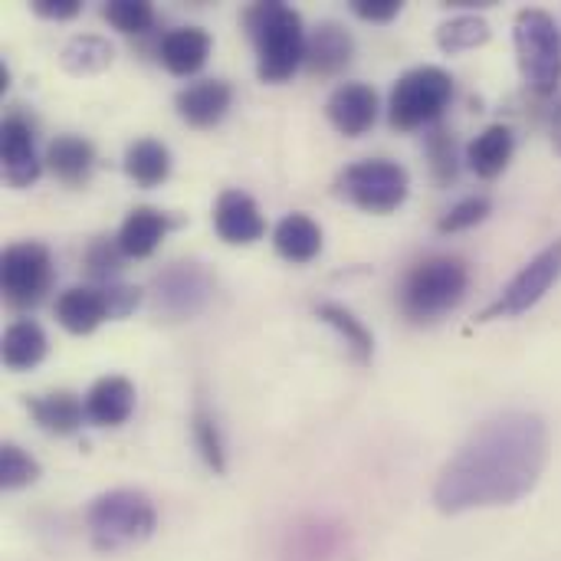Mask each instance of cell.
I'll return each mask as SVG.
<instances>
[{
    "label": "cell",
    "instance_id": "obj_1",
    "mask_svg": "<svg viewBox=\"0 0 561 561\" xmlns=\"http://www.w3.org/2000/svg\"><path fill=\"white\" fill-rule=\"evenodd\" d=\"M552 434L536 411H503L483 421L434 480V506L444 516L523 503L542 480Z\"/></svg>",
    "mask_w": 561,
    "mask_h": 561
},
{
    "label": "cell",
    "instance_id": "obj_2",
    "mask_svg": "<svg viewBox=\"0 0 561 561\" xmlns=\"http://www.w3.org/2000/svg\"><path fill=\"white\" fill-rule=\"evenodd\" d=\"M243 26L256 53V76L279 85L306 66V26L299 10L283 0H260L243 10Z\"/></svg>",
    "mask_w": 561,
    "mask_h": 561
},
{
    "label": "cell",
    "instance_id": "obj_3",
    "mask_svg": "<svg viewBox=\"0 0 561 561\" xmlns=\"http://www.w3.org/2000/svg\"><path fill=\"white\" fill-rule=\"evenodd\" d=\"M470 289V266L460 256L450 253H437V256H424L417 260L398 289V306L401 316L414 325H431L437 319H444L447 312H454Z\"/></svg>",
    "mask_w": 561,
    "mask_h": 561
},
{
    "label": "cell",
    "instance_id": "obj_4",
    "mask_svg": "<svg viewBox=\"0 0 561 561\" xmlns=\"http://www.w3.org/2000/svg\"><path fill=\"white\" fill-rule=\"evenodd\" d=\"M89 546L102 556H118L148 542L158 529V510L141 490H108L85 513Z\"/></svg>",
    "mask_w": 561,
    "mask_h": 561
},
{
    "label": "cell",
    "instance_id": "obj_5",
    "mask_svg": "<svg viewBox=\"0 0 561 561\" xmlns=\"http://www.w3.org/2000/svg\"><path fill=\"white\" fill-rule=\"evenodd\" d=\"M516 59L526 85L536 95H552L561 85V30L542 7H523L513 23Z\"/></svg>",
    "mask_w": 561,
    "mask_h": 561
},
{
    "label": "cell",
    "instance_id": "obj_6",
    "mask_svg": "<svg viewBox=\"0 0 561 561\" xmlns=\"http://www.w3.org/2000/svg\"><path fill=\"white\" fill-rule=\"evenodd\" d=\"M454 99V76L440 66H417L404 72L388 95V122L398 131L434 125Z\"/></svg>",
    "mask_w": 561,
    "mask_h": 561
},
{
    "label": "cell",
    "instance_id": "obj_7",
    "mask_svg": "<svg viewBox=\"0 0 561 561\" xmlns=\"http://www.w3.org/2000/svg\"><path fill=\"white\" fill-rule=\"evenodd\" d=\"M339 194L365 214H391L411 194V174L391 158H365L348 164L339 181Z\"/></svg>",
    "mask_w": 561,
    "mask_h": 561
},
{
    "label": "cell",
    "instance_id": "obj_8",
    "mask_svg": "<svg viewBox=\"0 0 561 561\" xmlns=\"http://www.w3.org/2000/svg\"><path fill=\"white\" fill-rule=\"evenodd\" d=\"M217 293V279L214 273L197 263V260H181L164 266L154 283H151V302L154 312L164 316L168 322H187L197 319Z\"/></svg>",
    "mask_w": 561,
    "mask_h": 561
},
{
    "label": "cell",
    "instance_id": "obj_9",
    "mask_svg": "<svg viewBox=\"0 0 561 561\" xmlns=\"http://www.w3.org/2000/svg\"><path fill=\"white\" fill-rule=\"evenodd\" d=\"M561 279V237L552 240L546 250H539L503 289L500 296L480 312V322H500V319H519L529 309H536L549 289Z\"/></svg>",
    "mask_w": 561,
    "mask_h": 561
},
{
    "label": "cell",
    "instance_id": "obj_10",
    "mask_svg": "<svg viewBox=\"0 0 561 561\" xmlns=\"http://www.w3.org/2000/svg\"><path fill=\"white\" fill-rule=\"evenodd\" d=\"M53 283L49 247L36 240L10 243L0 256V289L13 309H36Z\"/></svg>",
    "mask_w": 561,
    "mask_h": 561
},
{
    "label": "cell",
    "instance_id": "obj_11",
    "mask_svg": "<svg viewBox=\"0 0 561 561\" xmlns=\"http://www.w3.org/2000/svg\"><path fill=\"white\" fill-rule=\"evenodd\" d=\"M348 552V533L329 516H302L289 523L279 542V561H342Z\"/></svg>",
    "mask_w": 561,
    "mask_h": 561
},
{
    "label": "cell",
    "instance_id": "obj_12",
    "mask_svg": "<svg viewBox=\"0 0 561 561\" xmlns=\"http://www.w3.org/2000/svg\"><path fill=\"white\" fill-rule=\"evenodd\" d=\"M0 161H3V178L10 187H30L39 181L43 161L36 154L33 125L20 112L7 115L0 125Z\"/></svg>",
    "mask_w": 561,
    "mask_h": 561
},
{
    "label": "cell",
    "instance_id": "obj_13",
    "mask_svg": "<svg viewBox=\"0 0 561 561\" xmlns=\"http://www.w3.org/2000/svg\"><path fill=\"white\" fill-rule=\"evenodd\" d=\"M214 230L230 247H250V243L263 240L266 217L260 214V204L247 191L230 187L214 204Z\"/></svg>",
    "mask_w": 561,
    "mask_h": 561
},
{
    "label": "cell",
    "instance_id": "obj_14",
    "mask_svg": "<svg viewBox=\"0 0 561 561\" xmlns=\"http://www.w3.org/2000/svg\"><path fill=\"white\" fill-rule=\"evenodd\" d=\"M325 115L332 128L345 138H362L378 122V92L365 82H342L329 102Z\"/></svg>",
    "mask_w": 561,
    "mask_h": 561
},
{
    "label": "cell",
    "instance_id": "obj_15",
    "mask_svg": "<svg viewBox=\"0 0 561 561\" xmlns=\"http://www.w3.org/2000/svg\"><path fill=\"white\" fill-rule=\"evenodd\" d=\"M112 319L115 312L108 286H72L56 299V322L72 335H89Z\"/></svg>",
    "mask_w": 561,
    "mask_h": 561
},
{
    "label": "cell",
    "instance_id": "obj_16",
    "mask_svg": "<svg viewBox=\"0 0 561 561\" xmlns=\"http://www.w3.org/2000/svg\"><path fill=\"white\" fill-rule=\"evenodd\" d=\"M230 102H233V89L224 79H201L194 85H184L174 95V108L191 128L220 125L224 115L230 112Z\"/></svg>",
    "mask_w": 561,
    "mask_h": 561
},
{
    "label": "cell",
    "instance_id": "obj_17",
    "mask_svg": "<svg viewBox=\"0 0 561 561\" xmlns=\"http://www.w3.org/2000/svg\"><path fill=\"white\" fill-rule=\"evenodd\" d=\"M352 56H355V39L335 20L319 23L306 43V69L312 76H322V79L342 76L352 66Z\"/></svg>",
    "mask_w": 561,
    "mask_h": 561
},
{
    "label": "cell",
    "instance_id": "obj_18",
    "mask_svg": "<svg viewBox=\"0 0 561 561\" xmlns=\"http://www.w3.org/2000/svg\"><path fill=\"white\" fill-rule=\"evenodd\" d=\"M135 411V385L122 375L99 378L85 394V414L95 427H122Z\"/></svg>",
    "mask_w": 561,
    "mask_h": 561
},
{
    "label": "cell",
    "instance_id": "obj_19",
    "mask_svg": "<svg viewBox=\"0 0 561 561\" xmlns=\"http://www.w3.org/2000/svg\"><path fill=\"white\" fill-rule=\"evenodd\" d=\"M210 56V33L201 26H178L171 33H164L161 46H158V59L171 76H194L204 69Z\"/></svg>",
    "mask_w": 561,
    "mask_h": 561
},
{
    "label": "cell",
    "instance_id": "obj_20",
    "mask_svg": "<svg viewBox=\"0 0 561 561\" xmlns=\"http://www.w3.org/2000/svg\"><path fill=\"white\" fill-rule=\"evenodd\" d=\"M46 168L66 187H85L95 171V148L82 135H59L46 148Z\"/></svg>",
    "mask_w": 561,
    "mask_h": 561
},
{
    "label": "cell",
    "instance_id": "obj_21",
    "mask_svg": "<svg viewBox=\"0 0 561 561\" xmlns=\"http://www.w3.org/2000/svg\"><path fill=\"white\" fill-rule=\"evenodd\" d=\"M171 220L158 207H135L118 227V247L128 260H148L168 237Z\"/></svg>",
    "mask_w": 561,
    "mask_h": 561
},
{
    "label": "cell",
    "instance_id": "obj_22",
    "mask_svg": "<svg viewBox=\"0 0 561 561\" xmlns=\"http://www.w3.org/2000/svg\"><path fill=\"white\" fill-rule=\"evenodd\" d=\"M513 154H516V135H513L510 125H500V122H496V125L483 128V131L470 141V148H467V164H470V171H473L477 178L493 181V178H500V174L510 168Z\"/></svg>",
    "mask_w": 561,
    "mask_h": 561
},
{
    "label": "cell",
    "instance_id": "obj_23",
    "mask_svg": "<svg viewBox=\"0 0 561 561\" xmlns=\"http://www.w3.org/2000/svg\"><path fill=\"white\" fill-rule=\"evenodd\" d=\"M273 247L286 263L306 266L322 253V227L309 214H286L273 230Z\"/></svg>",
    "mask_w": 561,
    "mask_h": 561
},
{
    "label": "cell",
    "instance_id": "obj_24",
    "mask_svg": "<svg viewBox=\"0 0 561 561\" xmlns=\"http://www.w3.org/2000/svg\"><path fill=\"white\" fill-rule=\"evenodd\" d=\"M26 411L36 421V427L46 431V434H53V437L76 434L82 427V421L89 417L85 414V404L72 391H53V394L30 398L26 401Z\"/></svg>",
    "mask_w": 561,
    "mask_h": 561
},
{
    "label": "cell",
    "instance_id": "obj_25",
    "mask_svg": "<svg viewBox=\"0 0 561 561\" xmlns=\"http://www.w3.org/2000/svg\"><path fill=\"white\" fill-rule=\"evenodd\" d=\"M316 319L325 322L345 342V348L352 352V358L358 365H371V358H375V335H371V329L352 309H345L342 302H319L316 306Z\"/></svg>",
    "mask_w": 561,
    "mask_h": 561
},
{
    "label": "cell",
    "instance_id": "obj_26",
    "mask_svg": "<svg viewBox=\"0 0 561 561\" xmlns=\"http://www.w3.org/2000/svg\"><path fill=\"white\" fill-rule=\"evenodd\" d=\"M46 332L33 322V319H20L13 325H7L0 352H3V365L10 371H30L46 358Z\"/></svg>",
    "mask_w": 561,
    "mask_h": 561
},
{
    "label": "cell",
    "instance_id": "obj_27",
    "mask_svg": "<svg viewBox=\"0 0 561 561\" xmlns=\"http://www.w3.org/2000/svg\"><path fill=\"white\" fill-rule=\"evenodd\" d=\"M125 174L138 187H158L171 174V151L158 138H138L125 151Z\"/></svg>",
    "mask_w": 561,
    "mask_h": 561
},
{
    "label": "cell",
    "instance_id": "obj_28",
    "mask_svg": "<svg viewBox=\"0 0 561 561\" xmlns=\"http://www.w3.org/2000/svg\"><path fill=\"white\" fill-rule=\"evenodd\" d=\"M115 59V49L105 36H95V33H82V36H72L62 53H59V66L69 72V76H95L102 69H108Z\"/></svg>",
    "mask_w": 561,
    "mask_h": 561
},
{
    "label": "cell",
    "instance_id": "obj_29",
    "mask_svg": "<svg viewBox=\"0 0 561 561\" xmlns=\"http://www.w3.org/2000/svg\"><path fill=\"white\" fill-rule=\"evenodd\" d=\"M191 434H194V447L201 454V460L207 463V470H214L217 477L227 473V447H224V434L217 424V414L207 408V401H197L191 411Z\"/></svg>",
    "mask_w": 561,
    "mask_h": 561
},
{
    "label": "cell",
    "instance_id": "obj_30",
    "mask_svg": "<svg viewBox=\"0 0 561 561\" xmlns=\"http://www.w3.org/2000/svg\"><path fill=\"white\" fill-rule=\"evenodd\" d=\"M490 39V23L477 13H463V16H454L447 23L437 26V46L447 53V56H457V53H467V49H477Z\"/></svg>",
    "mask_w": 561,
    "mask_h": 561
},
{
    "label": "cell",
    "instance_id": "obj_31",
    "mask_svg": "<svg viewBox=\"0 0 561 561\" xmlns=\"http://www.w3.org/2000/svg\"><path fill=\"white\" fill-rule=\"evenodd\" d=\"M427 161H431V174L437 184H454L457 174H460V145L454 138V131L447 128H437L431 138H427Z\"/></svg>",
    "mask_w": 561,
    "mask_h": 561
},
{
    "label": "cell",
    "instance_id": "obj_32",
    "mask_svg": "<svg viewBox=\"0 0 561 561\" xmlns=\"http://www.w3.org/2000/svg\"><path fill=\"white\" fill-rule=\"evenodd\" d=\"M39 480V463L16 444H3L0 447V486L7 493L13 490H26Z\"/></svg>",
    "mask_w": 561,
    "mask_h": 561
},
{
    "label": "cell",
    "instance_id": "obj_33",
    "mask_svg": "<svg viewBox=\"0 0 561 561\" xmlns=\"http://www.w3.org/2000/svg\"><path fill=\"white\" fill-rule=\"evenodd\" d=\"M102 16L125 36H138L148 33L154 23V7L148 0H108Z\"/></svg>",
    "mask_w": 561,
    "mask_h": 561
},
{
    "label": "cell",
    "instance_id": "obj_34",
    "mask_svg": "<svg viewBox=\"0 0 561 561\" xmlns=\"http://www.w3.org/2000/svg\"><path fill=\"white\" fill-rule=\"evenodd\" d=\"M128 256L122 253V247H118V240H95L89 250H85V273L95 279V283H102V286H108V283H115V276L122 273V263H125Z\"/></svg>",
    "mask_w": 561,
    "mask_h": 561
},
{
    "label": "cell",
    "instance_id": "obj_35",
    "mask_svg": "<svg viewBox=\"0 0 561 561\" xmlns=\"http://www.w3.org/2000/svg\"><path fill=\"white\" fill-rule=\"evenodd\" d=\"M490 210H493V204H490V197H486V194L463 197V201H457V204H454V207L437 220V230H440V233H460V230H470V227L483 224V220L490 217Z\"/></svg>",
    "mask_w": 561,
    "mask_h": 561
},
{
    "label": "cell",
    "instance_id": "obj_36",
    "mask_svg": "<svg viewBox=\"0 0 561 561\" xmlns=\"http://www.w3.org/2000/svg\"><path fill=\"white\" fill-rule=\"evenodd\" d=\"M404 10L401 0H352V13L368 23H388Z\"/></svg>",
    "mask_w": 561,
    "mask_h": 561
},
{
    "label": "cell",
    "instance_id": "obj_37",
    "mask_svg": "<svg viewBox=\"0 0 561 561\" xmlns=\"http://www.w3.org/2000/svg\"><path fill=\"white\" fill-rule=\"evenodd\" d=\"M82 10V0H33V13L43 20H72Z\"/></svg>",
    "mask_w": 561,
    "mask_h": 561
},
{
    "label": "cell",
    "instance_id": "obj_38",
    "mask_svg": "<svg viewBox=\"0 0 561 561\" xmlns=\"http://www.w3.org/2000/svg\"><path fill=\"white\" fill-rule=\"evenodd\" d=\"M552 138H556V148H559L561 154V102L556 105V112H552Z\"/></svg>",
    "mask_w": 561,
    "mask_h": 561
},
{
    "label": "cell",
    "instance_id": "obj_39",
    "mask_svg": "<svg viewBox=\"0 0 561 561\" xmlns=\"http://www.w3.org/2000/svg\"><path fill=\"white\" fill-rule=\"evenodd\" d=\"M447 7H490L496 0H444Z\"/></svg>",
    "mask_w": 561,
    "mask_h": 561
},
{
    "label": "cell",
    "instance_id": "obj_40",
    "mask_svg": "<svg viewBox=\"0 0 561 561\" xmlns=\"http://www.w3.org/2000/svg\"><path fill=\"white\" fill-rule=\"evenodd\" d=\"M7 89H10V66L0 62V92H7Z\"/></svg>",
    "mask_w": 561,
    "mask_h": 561
}]
</instances>
